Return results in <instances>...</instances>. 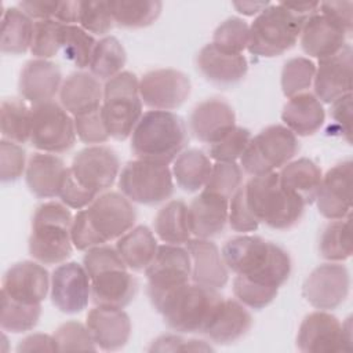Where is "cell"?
Listing matches in <instances>:
<instances>
[{"mask_svg":"<svg viewBox=\"0 0 353 353\" xmlns=\"http://www.w3.org/2000/svg\"><path fill=\"white\" fill-rule=\"evenodd\" d=\"M222 256L236 276L280 288L291 274V258L276 243L259 236L243 234L229 239L222 247Z\"/></svg>","mask_w":353,"mask_h":353,"instance_id":"1","label":"cell"},{"mask_svg":"<svg viewBox=\"0 0 353 353\" xmlns=\"http://www.w3.org/2000/svg\"><path fill=\"white\" fill-rule=\"evenodd\" d=\"M188 128L181 116L168 110H148L131 134V150L137 159L170 164L183 152Z\"/></svg>","mask_w":353,"mask_h":353,"instance_id":"2","label":"cell"},{"mask_svg":"<svg viewBox=\"0 0 353 353\" xmlns=\"http://www.w3.org/2000/svg\"><path fill=\"white\" fill-rule=\"evenodd\" d=\"M73 215L63 203L46 201L40 204L32 219L29 254L43 265L65 262L73 251Z\"/></svg>","mask_w":353,"mask_h":353,"instance_id":"3","label":"cell"},{"mask_svg":"<svg viewBox=\"0 0 353 353\" xmlns=\"http://www.w3.org/2000/svg\"><path fill=\"white\" fill-rule=\"evenodd\" d=\"M244 192L256 221L272 229L287 230L303 215L305 204L283 188L276 171L251 176L244 185Z\"/></svg>","mask_w":353,"mask_h":353,"instance_id":"4","label":"cell"},{"mask_svg":"<svg viewBox=\"0 0 353 353\" xmlns=\"http://www.w3.org/2000/svg\"><path fill=\"white\" fill-rule=\"evenodd\" d=\"M222 299L218 290L188 283L170 292L156 310L171 330L182 334H203Z\"/></svg>","mask_w":353,"mask_h":353,"instance_id":"5","label":"cell"},{"mask_svg":"<svg viewBox=\"0 0 353 353\" xmlns=\"http://www.w3.org/2000/svg\"><path fill=\"white\" fill-rule=\"evenodd\" d=\"M306 19L284 3L269 4L250 25L247 50L263 58L283 55L296 44Z\"/></svg>","mask_w":353,"mask_h":353,"instance_id":"6","label":"cell"},{"mask_svg":"<svg viewBox=\"0 0 353 353\" xmlns=\"http://www.w3.org/2000/svg\"><path fill=\"white\" fill-rule=\"evenodd\" d=\"M139 80L127 70L109 79L103 85L102 117L110 138L124 141L131 137L142 117Z\"/></svg>","mask_w":353,"mask_h":353,"instance_id":"7","label":"cell"},{"mask_svg":"<svg viewBox=\"0 0 353 353\" xmlns=\"http://www.w3.org/2000/svg\"><path fill=\"white\" fill-rule=\"evenodd\" d=\"M299 150L296 135L285 125L273 124L251 138L240 157L241 168L251 176L280 170Z\"/></svg>","mask_w":353,"mask_h":353,"instance_id":"8","label":"cell"},{"mask_svg":"<svg viewBox=\"0 0 353 353\" xmlns=\"http://www.w3.org/2000/svg\"><path fill=\"white\" fill-rule=\"evenodd\" d=\"M119 189L132 203L154 205L172 196V172L167 164L135 159L121 168Z\"/></svg>","mask_w":353,"mask_h":353,"instance_id":"9","label":"cell"},{"mask_svg":"<svg viewBox=\"0 0 353 353\" xmlns=\"http://www.w3.org/2000/svg\"><path fill=\"white\" fill-rule=\"evenodd\" d=\"M148 295L156 309L174 290L190 283L192 265L185 247L176 244L159 245L157 252L145 269Z\"/></svg>","mask_w":353,"mask_h":353,"instance_id":"10","label":"cell"},{"mask_svg":"<svg viewBox=\"0 0 353 353\" xmlns=\"http://www.w3.org/2000/svg\"><path fill=\"white\" fill-rule=\"evenodd\" d=\"M296 347L303 353H338L352 349L350 317L341 323L327 310H316L302 320Z\"/></svg>","mask_w":353,"mask_h":353,"instance_id":"11","label":"cell"},{"mask_svg":"<svg viewBox=\"0 0 353 353\" xmlns=\"http://www.w3.org/2000/svg\"><path fill=\"white\" fill-rule=\"evenodd\" d=\"M73 117L57 102L32 108L30 143L44 153H63L76 142Z\"/></svg>","mask_w":353,"mask_h":353,"instance_id":"12","label":"cell"},{"mask_svg":"<svg viewBox=\"0 0 353 353\" xmlns=\"http://www.w3.org/2000/svg\"><path fill=\"white\" fill-rule=\"evenodd\" d=\"M92 230L103 244L120 239L134 228L137 212L123 193L103 192L83 210Z\"/></svg>","mask_w":353,"mask_h":353,"instance_id":"13","label":"cell"},{"mask_svg":"<svg viewBox=\"0 0 353 353\" xmlns=\"http://www.w3.org/2000/svg\"><path fill=\"white\" fill-rule=\"evenodd\" d=\"M69 170L85 190L99 196L119 178L120 160L112 148L91 145L76 153Z\"/></svg>","mask_w":353,"mask_h":353,"instance_id":"14","label":"cell"},{"mask_svg":"<svg viewBox=\"0 0 353 353\" xmlns=\"http://www.w3.org/2000/svg\"><path fill=\"white\" fill-rule=\"evenodd\" d=\"M350 274L345 265L328 262L314 268L306 277L302 295L317 310H334L347 298Z\"/></svg>","mask_w":353,"mask_h":353,"instance_id":"15","label":"cell"},{"mask_svg":"<svg viewBox=\"0 0 353 353\" xmlns=\"http://www.w3.org/2000/svg\"><path fill=\"white\" fill-rule=\"evenodd\" d=\"M190 79L181 70L171 68L154 69L139 80V97L152 110H174L190 95Z\"/></svg>","mask_w":353,"mask_h":353,"instance_id":"16","label":"cell"},{"mask_svg":"<svg viewBox=\"0 0 353 353\" xmlns=\"http://www.w3.org/2000/svg\"><path fill=\"white\" fill-rule=\"evenodd\" d=\"M50 295L52 305L62 313L83 312L91 298V279L83 265L62 262L51 274Z\"/></svg>","mask_w":353,"mask_h":353,"instance_id":"17","label":"cell"},{"mask_svg":"<svg viewBox=\"0 0 353 353\" xmlns=\"http://www.w3.org/2000/svg\"><path fill=\"white\" fill-rule=\"evenodd\" d=\"M352 160H343L330 168L321 178L314 203L319 212L330 219H345L352 211Z\"/></svg>","mask_w":353,"mask_h":353,"instance_id":"18","label":"cell"},{"mask_svg":"<svg viewBox=\"0 0 353 353\" xmlns=\"http://www.w3.org/2000/svg\"><path fill=\"white\" fill-rule=\"evenodd\" d=\"M51 285V279L43 263L37 261H22L14 263L3 276L1 294L26 303L41 305Z\"/></svg>","mask_w":353,"mask_h":353,"instance_id":"19","label":"cell"},{"mask_svg":"<svg viewBox=\"0 0 353 353\" xmlns=\"http://www.w3.org/2000/svg\"><path fill=\"white\" fill-rule=\"evenodd\" d=\"M352 65L353 51L347 43L335 55L319 61L312 85L321 103H332L338 98L352 94Z\"/></svg>","mask_w":353,"mask_h":353,"instance_id":"20","label":"cell"},{"mask_svg":"<svg viewBox=\"0 0 353 353\" xmlns=\"http://www.w3.org/2000/svg\"><path fill=\"white\" fill-rule=\"evenodd\" d=\"M236 127L233 108L223 99L210 98L197 103L189 116V128L196 139L212 145Z\"/></svg>","mask_w":353,"mask_h":353,"instance_id":"21","label":"cell"},{"mask_svg":"<svg viewBox=\"0 0 353 353\" xmlns=\"http://www.w3.org/2000/svg\"><path fill=\"white\" fill-rule=\"evenodd\" d=\"M59 66L48 59H32L21 70L18 88L19 94L32 106L52 102L62 85Z\"/></svg>","mask_w":353,"mask_h":353,"instance_id":"22","label":"cell"},{"mask_svg":"<svg viewBox=\"0 0 353 353\" xmlns=\"http://www.w3.org/2000/svg\"><path fill=\"white\" fill-rule=\"evenodd\" d=\"M185 248L190 256L192 283L221 290L229 280V269L218 245L210 239H189Z\"/></svg>","mask_w":353,"mask_h":353,"instance_id":"23","label":"cell"},{"mask_svg":"<svg viewBox=\"0 0 353 353\" xmlns=\"http://www.w3.org/2000/svg\"><path fill=\"white\" fill-rule=\"evenodd\" d=\"M85 325L97 347L106 352L124 347L131 336L130 316L120 307L95 305L87 314Z\"/></svg>","mask_w":353,"mask_h":353,"instance_id":"24","label":"cell"},{"mask_svg":"<svg viewBox=\"0 0 353 353\" xmlns=\"http://www.w3.org/2000/svg\"><path fill=\"white\" fill-rule=\"evenodd\" d=\"M196 62L201 76L219 87H230L240 83L248 72V62L243 54L223 51L212 43L205 44L199 51Z\"/></svg>","mask_w":353,"mask_h":353,"instance_id":"25","label":"cell"},{"mask_svg":"<svg viewBox=\"0 0 353 353\" xmlns=\"http://www.w3.org/2000/svg\"><path fill=\"white\" fill-rule=\"evenodd\" d=\"M229 199L203 189L188 205V218L192 236L211 239L219 234L228 223Z\"/></svg>","mask_w":353,"mask_h":353,"instance_id":"26","label":"cell"},{"mask_svg":"<svg viewBox=\"0 0 353 353\" xmlns=\"http://www.w3.org/2000/svg\"><path fill=\"white\" fill-rule=\"evenodd\" d=\"M347 34L323 14L314 12L302 26L299 43L306 55L324 59L339 52L346 44Z\"/></svg>","mask_w":353,"mask_h":353,"instance_id":"27","label":"cell"},{"mask_svg":"<svg viewBox=\"0 0 353 353\" xmlns=\"http://www.w3.org/2000/svg\"><path fill=\"white\" fill-rule=\"evenodd\" d=\"M103 87L99 80L87 72L69 74L59 90L61 106L72 116L94 112L102 106Z\"/></svg>","mask_w":353,"mask_h":353,"instance_id":"28","label":"cell"},{"mask_svg":"<svg viewBox=\"0 0 353 353\" xmlns=\"http://www.w3.org/2000/svg\"><path fill=\"white\" fill-rule=\"evenodd\" d=\"M252 325V317L237 299H222L208 327L203 332L218 345H229L243 338Z\"/></svg>","mask_w":353,"mask_h":353,"instance_id":"29","label":"cell"},{"mask_svg":"<svg viewBox=\"0 0 353 353\" xmlns=\"http://www.w3.org/2000/svg\"><path fill=\"white\" fill-rule=\"evenodd\" d=\"M138 292L137 279L127 268L102 272L91 279V298L97 306L125 307Z\"/></svg>","mask_w":353,"mask_h":353,"instance_id":"30","label":"cell"},{"mask_svg":"<svg viewBox=\"0 0 353 353\" xmlns=\"http://www.w3.org/2000/svg\"><path fill=\"white\" fill-rule=\"evenodd\" d=\"M68 167L52 153L39 152L29 157L25 179L29 190L39 199H52L59 194Z\"/></svg>","mask_w":353,"mask_h":353,"instance_id":"31","label":"cell"},{"mask_svg":"<svg viewBox=\"0 0 353 353\" xmlns=\"http://www.w3.org/2000/svg\"><path fill=\"white\" fill-rule=\"evenodd\" d=\"M281 120L296 137H310L323 127L325 112L314 94L302 92L288 98L281 112Z\"/></svg>","mask_w":353,"mask_h":353,"instance_id":"32","label":"cell"},{"mask_svg":"<svg viewBox=\"0 0 353 353\" xmlns=\"http://www.w3.org/2000/svg\"><path fill=\"white\" fill-rule=\"evenodd\" d=\"M283 188L298 197L305 205L314 203L323 172L320 167L307 157L291 160L279 171Z\"/></svg>","mask_w":353,"mask_h":353,"instance_id":"33","label":"cell"},{"mask_svg":"<svg viewBox=\"0 0 353 353\" xmlns=\"http://www.w3.org/2000/svg\"><path fill=\"white\" fill-rule=\"evenodd\" d=\"M159 244L153 232L143 225L135 226L117 239L116 250L130 270H145L157 252Z\"/></svg>","mask_w":353,"mask_h":353,"instance_id":"34","label":"cell"},{"mask_svg":"<svg viewBox=\"0 0 353 353\" xmlns=\"http://www.w3.org/2000/svg\"><path fill=\"white\" fill-rule=\"evenodd\" d=\"M212 168L211 159L199 149L181 152L174 160L172 178L185 192H197L204 189Z\"/></svg>","mask_w":353,"mask_h":353,"instance_id":"35","label":"cell"},{"mask_svg":"<svg viewBox=\"0 0 353 353\" xmlns=\"http://www.w3.org/2000/svg\"><path fill=\"white\" fill-rule=\"evenodd\" d=\"M154 233L165 244L182 245L192 239L188 205L182 200L165 203L154 216Z\"/></svg>","mask_w":353,"mask_h":353,"instance_id":"36","label":"cell"},{"mask_svg":"<svg viewBox=\"0 0 353 353\" xmlns=\"http://www.w3.org/2000/svg\"><path fill=\"white\" fill-rule=\"evenodd\" d=\"M34 22L18 7H8L1 15V52L23 54L30 50Z\"/></svg>","mask_w":353,"mask_h":353,"instance_id":"37","label":"cell"},{"mask_svg":"<svg viewBox=\"0 0 353 353\" xmlns=\"http://www.w3.org/2000/svg\"><path fill=\"white\" fill-rule=\"evenodd\" d=\"M0 130L3 139L19 145L30 141L32 108L23 99H3L0 106Z\"/></svg>","mask_w":353,"mask_h":353,"instance_id":"38","label":"cell"},{"mask_svg":"<svg viewBox=\"0 0 353 353\" xmlns=\"http://www.w3.org/2000/svg\"><path fill=\"white\" fill-rule=\"evenodd\" d=\"M114 25L127 29H141L150 26L160 17L163 3L157 0H119L109 1Z\"/></svg>","mask_w":353,"mask_h":353,"instance_id":"39","label":"cell"},{"mask_svg":"<svg viewBox=\"0 0 353 353\" xmlns=\"http://www.w3.org/2000/svg\"><path fill=\"white\" fill-rule=\"evenodd\" d=\"M125 61L127 54L120 40L114 36H105L97 41L91 62L88 65L90 73L98 80L108 81L123 72Z\"/></svg>","mask_w":353,"mask_h":353,"instance_id":"40","label":"cell"},{"mask_svg":"<svg viewBox=\"0 0 353 353\" xmlns=\"http://www.w3.org/2000/svg\"><path fill=\"white\" fill-rule=\"evenodd\" d=\"M320 255L330 262H342L352 255L350 216L331 221L323 230L319 241Z\"/></svg>","mask_w":353,"mask_h":353,"instance_id":"41","label":"cell"},{"mask_svg":"<svg viewBox=\"0 0 353 353\" xmlns=\"http://www.w3.org/2000/svg\"><path fill=\"white\" fill-rule=\"evenodd\" d=\"M97 41L92 34L79 25H63L61 50L63 58L79 69L88 68Z\"/></svg>","mask_w":353,"mask_h":353,"instance_id":"42","label":"cell"},{"mask_svg":"<svg viewBox=\"0 0 353 353\" xmlns=\"http://www.w3.org/2000/svg\"><path fill=\"white\" fill-rule=\"evenodd\" d=\"M41 316V305H26L1 294L0 325L4 331L21 334L33 330Z\"/></svg>","mask_w":353,"mask_h":353,"instance_id":"43","label":"cell"},{"mask_svg":"<svg viewBox=\"0 0 353 353\" xmlns=\"http://www.w3.org/2000/svg\"><path fill=\"white\" fill-rule=\"evenodd\" d=\"M316 65L306 57H294L288 59L281 70V90L287 98L307 92L313 84Z\"/></svg>","mask_w":353,"mask_h":353,"instance_id":"44","label":"cell"},{"mask_svg":"<svg viewBox=\"0 0 353 353\" xmlns=\"http://www.w3.org/2000/svg\"><path fill=\"white\" fill-rule=\"evenodd\" d=\"M248 41L250 25L239 17H230L215 29L211 43L223 51L243 54L248 47Z\"/></svg>","mask_w":353,"mask_h":353,"instance_id":"45","label":"cell"},{"mask_svg":"<svg viewBox=\"0 0 353 353\" xmlns=\"http://www.w3.org/2000/svg\"><path fill=\"white\" fill-rule=\"evenodd\" d=\"M62 23L55 19L36 21L30 52L37 59H50L61 50Z\"/></svg>","mask_w":353,"mask_h":353,"instance_id":"46","label":"cell"},{"mask_svg":"<svg viewBox=\"0 0 353 353\" xmlns=\"http://www.w3.org/2000/svg\"><path fill=\"white\" fill-rule=\"evenodd\" d=\"M241 181L243 171L236 161H215L204 189L230 199L241 186Z\"/></svg>","mask_w":353,"mask_h":353,"instance_id":"47","label":"cell"},{"mask_svg":"<svg viewBox=\"0 0 353 353\" xmlns=\"http://www.w3.org/2000/svg\"><path fill=\"white\" fill-rule=\"evenodd\" d=\"M279 288L265 285L241 276H236L233 280V294L239 302L244 306L259 310L270 305L277 296Z\"/></svg>","mask_w":353,"mask_h":353,"instance_id":"48","label":"cell"},{"mask_svg":"<svg viewBox=\"0 0 353 353\" xmlns=\"http://www.w3.org/2000/svg\"><path fill=\"white\" fill-rule=\"evenodd\" d=\"M77 25L90 34L109 33L114 25L109 1H80Z\"/></svg>","mask_w":353,"mask_h":353,"instance_id":"49","label":"cell"},{"mask_svg":"<svg viewBox=\"0 0 353 353\" xmlns=\"http://www.w3.org/2000/svg\"><path fill=\"white\" fill-rule=\"evenodd\" d=\"M54 338L61 352L97 350V345L85 324L79 321H66L54 332Z\"/></svg>","mask_w":353,"mask_h":353,"instance_id":"50","label":"cell"},{"mask_svg":"<svg viewBox=\"0 0 353 353\" xmlns=\"http://www.w3.org/2000/svg\"><path fill=\"white\" fill-rule=\"evenodd\" d=\"M251 138L250 130L236 125L221 141L210 145L208 157L215 161H236L244 153Z\"/></svg>","mask_w":353,"mask_h":353,"instance_id":"51","label":"cell"},{"mask_svg":"<svg viewBox=\"0 0 353 353\" xmlns=\"http://www.w3.org/2000/svg\"><path fill=\"white\" fill-rule=\"evenodd\" d=\"M25 149L15 142L1 139L0 142V179L4 183L14 182L26 171Z\"/></svg>","mask_w":353,"mask_h":353,"instance_id":"52","label":"cell"},{"mask_svg":"<svg viewBox=\"0 0 353 353\" xmlns=\"http://www.w3.org/2000/svg\"><path fill=\"white\" fill-rule=\"evenodd\" d=\"M83 266L87 270L90 279L110 269L127 268L116 247H110L108 244L97 245L87 250L83 258Z\"/></svg>","mask_w":353,"mask_h":353,"instance_id":"53","label":"cell"},{"mask_svg":"<svg viewBox=\"0 0 353 353\" xmlns=\"http://www.w3.org/2000/svg\"><path fill=\"white\" fill-rule=\"evenodd\" d=\"M101 108L94 112L73 117L76 135L81 142L88 145H101L110 138L102 117Z\"/></svg>","mask_w":353,"mask_h":353,"instance_id":"54","label":"cell"},{"mask_svg":"<svg viewBox=\"0 0 353 353\" xmlns=\"http://www.w3.org/2000/svg\"><path fill=\"white\" fill-rule=\"evenodd\" d=\"M228 223L234 232L250 233L258 229L259 222L251 212L247 200L244 185L240 186L234 194L229 199V212H228Z\"/></svg>","mask_w":353,"mask_h":353,"instance_id":"55","label":"cell"},{"mask_svg":"<svg viewBox=\"0 0 353 353\" xmlns=\"http://www.w3.org/2000/svg\"><path fill=\"white\" fill-rule=\"evenodd\" d=\"M58 197L61 199V203H63L66 207L73 208V210H84L97 199L95 194L85 190L73 178L69 168L66 170V174H65V178H63V182H62Z\"/></svg>","mask_w":353,"mask_h":353,"instance_id":"56","label":"cell"},{"mask_svg":"<svg viewBox=\"0 0 353 353\" xmlns=\"http://www.w3.org/2000/svg\"><path fill=\"white\" fill-rule=\"evenodd\" d=\"M150 352H208L212 350L204 341L183 339L179 335L165 334L156 338L149 347Z\"/></svg>","mask_w":353,"mask_h":353,"instance_id":"57","label":"cell"},{"mask_svg":"<svg viewBox=\"0 0 353 353\" xmlns=\"http://www.w3.org/2000/svg\"><path fill=\"white\" fill-rule=\"evenodd\" d=\"M320 14L338 25L347 36L353 26V3L352 1H324L319 3Z\"/></svg>","mask_w":353,"mask_h":353,"instance_id":"58","label":"cell"},{"mask_svg":"<svg viewBox=\"0 0 353 353\" xmlns=\"http://www.w3.org/2000/svg\"><path fill=\"white\" fill-rule=\"evenodd\" d=\"M331 119L336 132L352 142V94H346L331 103Z\"/></svg>","mask_w":353,"mask_h":353,"instance_id":"59","label":"cell"},{"mask_svg":"<svg viewBox=\"0 0 353 353\" xmlns=\"http://www.w3.org/2000/svg\"><path fill=\"white\" fill-rule=\"evenodd\" d=\"M18 352H58V345L54 335L32 334L23 338L18 346Z\"/></svg>","mask_w":353,"mask_h":353,"instance_id":"60","label":"cell"},{"mask_svg":"<svg viewBox=\"0 0 353 353\" xmlns=\"http://www.w3.org/2000/svg\"><path fill=\"white\" fill-rule=\"evenodd\" d=\"M59 1H21L18 8L36 21L54 19Z\"/></svg>","mask_w":353,"mask_h":353,"instance_id":"61","label":"cell"},{"mask_svg":"<svg viewBox=\"0 0 353 353\" xmlns=\"http://www.w3.org/2000/svg\"><path fill=\"white\" fill-rule=\"evenodd\" d=\"M79 11L80 1H59L54 19L62 25H77Z\"/></svg>","mask_w":353,"mask_h":353,"instance_id":"62","label":"cell"},{"mask_svg":"<svg viewBox=\"0 0 353 353\" xmlns=\"http://www.w3.org/2000/svg\"><path fill=\"white\" fill-rule=\"evenodd\" d=\"M269 3H255V1H241V3H233V7L243 15H258L261 11H263Z\"/></svg>","mask_w":353,"mask_h":353,"instance_id":"63","label":"cell"}]
</instances>
